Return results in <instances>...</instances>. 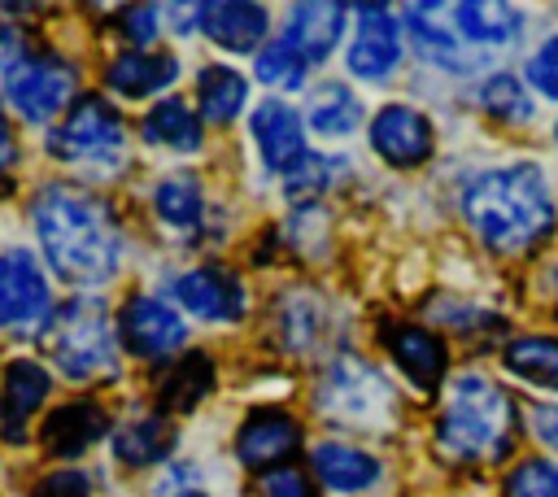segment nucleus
Listing matches in <instances>:
<instances>
[{"label": "nucleus", "mask_w": 558, "mask_h": 497, "mask_svg": "<svg viewBox=\"0 0 558 497\" xmlns=\"http://www.w3.org/2000/svg\"><path fill=\"white\" fill-rule=\"evenodd\" d=\"M31 222H35L39 253L57 279L74 288H100L118 275L122 235L113 214L96 196L65 183H48L31 201Z\"/></svg>", "instance_id": "f257e3e1"}, {"label": "nucleus", "mask_w": 558, "mask_h": 497, "mask_svg": "<svg viewBox=\"0 0 558 497\" xmlns=\"http://www.w3.org/2000/svg\"><path fill=\"white\" fill-rule=\"evenodd\" d=\"M462 218L497 253L532 248L554 231V196L541 166L514 161L475 174L462 187Z\"/></svg>", "instance_id": "f03ea898"}, {"label": "nucleus", "mask_w": 558, "mask_h": 497, "mask_svg": "<svg viewBox=\"0 0 558 497\" xmlns=\"http://www.w3.org/2000/svg\"><path fill=\"white\" fill-rule=\"evenodd\" d=\"M514 401L501 384L480 371H466L449 384L445 410L436 419V449L453 462H493L510 453Z\"/></svg>", "instance_id": "7ed1b4c3"}, {"label": "nucleus", "mask_w": 558, "mask_h": 497, "mask_svg": "<svg viewBox=\"0 0 558 497\" xmlns=\"http://www.w3.org/2000/svg\"><path fill=\"white\" fill-rule=\"evenodd\" d=\"M314 410L336 427L384 432L397 419V392L366 357L340 353L314 384Z\"/></svg>", "instance_id": "20e7f679"}, {"label": "nucleus", "mask_w": 558, "mask_h": 497, "mask_svg": "<svg viewBox=\"0 0 558 497\" xmlns=\"http://www.w3.org/2000/svg\"><path fill=\"white\" fill-rule=\"evenodd\" d=\"M44 344H48L57 371L78 379V384L118 371V344H113L109 314L92 296L52 310V318L44 323Z\"/></svg>", "instance_id": "39448f33"}, {"label": "nucleus", "mask_w": 558, "mask_h": 497, "mask_svg": "<svg viewBox=\"0 0 558 497\" xmlns=\"http://www.w3.org/2000/svg\"><path fill=\"white\" fill-rule=\"evenodd\" d=\"M74 65L61 57V52H48V48H26L4 74H0V92L9 100V109L35 126L52 122L70 96H74Z\"/></svg>", "instance_id": "423d86ee"}, {"label": "nucleus", "mask_w": 558, "mask_h": 497, "mask_svg": "<svg viewBox=\"0 0 558 497\" xmlns=\"http://www.w3.org/2000/svg\"><path fill=\"white\" fill-rule=\"evenodd\" d=\"M126 148L118 109L100 96H83L48 135V153L65 166H113Z\"/></svg>", "instance_id": "0eeeda50"}, {"label": "nucleus", "mask_w": 558, "mask_h": 497, "mask_svg": "<svg viewBox=\"0 0 558 497\" xmlns=\"http://www.w3.org/2000/svg\"><path fill=\"white\" fill-rule=\"evenodd\" d=\"M357 26H353V39H349V52H344V65L353 78H366V83H384L392 78V70L401 65V22L388 4H357L353 9Z\"/></svg>", "instance_id": "6e6552de"}, {"label": "nucleus", "mask_w": 558, "mask_h": 497, "mask_svg": "<svg viewBox=\"0 0 558 497\" xmlns=\"http://www.w3.org/2000/svg\"><path fill=\"white\" fill-rule=\"evenodd\" d=\"M52 318V292L26 248L0 253V327H39Z\"/></svg>", "instance_id": "1a4fd4ad"}, {"label": "nucleus", "mask_w": 558, "mask_h": 497, "mask_svg": "<svg viewBox=\"0 0 558 497\" xmlns=\"http://www.w3.org/2000/svg\"><path fill=\"white\" fill-rule=\"evenodd\" d=\"M187 327H183V314L174 305H166L161 296H131L118 314V340L126 344V353L153 362V357H166L183 344Z\"/></svg>", "instance_id": "9d476101"}, {"label": "nucleus", "mask_w": 558, "mask_h": 497, "mask_svg": "<svg viewBox=\"0 0 558 497\" xmlns=\"http://www.w3.org/2000/svg\"><path fill=\"white\" fill-rule=\"evenodd\" d=\"M170 296L205 323H235V318H244V305H248L244 283L231 270H218V266L183 270L179 279H170Z\"/></svg>", "instance_id": "9b49d317"}, {"label": "nucleus", "mask_w": 558, "mask_h": 497, "mask_svg": "<svg viewBox=\"0 0 558 497\" xmlns=\"http://www.w3.org/2000/svg\"><path fill=\"white\" fill-rule=\"evenodd\" d=\"M432 144H436V131L427 113H418L414 105H384L371 118V148L397 170L423 166L432 157Z\"/></svg>", "instance_id": "f8f14e48"}, {"label": "nucleus", "mask_w": 558, "mask_h": 497, "mask_svg": "<svg viewBox=\"0 0 558 497\" xmlns=\"http://www.w3.org/2000/svg\"><path fill=\"white\" fill-rule=\"evenodd\" d=\"M248 131H253V144H257L266 170H275V174H288V170L305 157V126H301V113H296L288 100H279V96L262 100V105L248 113Z\"/></svg>", "instance_id": "ddd939ff"}, {"label": "nucleus", "mask_w": 558, "mask_h": 497, "mask_svg": "<svg viewBox=\"0 0 558 497\" xmlns=\"http://www.w3.org/2000/svg\"><path fill=\"white\" fill-rule=\"evenodd\" d=\"M401 17H405L410 39H414L423 61H432L440 70H471V57H466V44L449 17V4H405Z\"/></svg>", "instance_id": "4468645a"}, {"label": "nucleus", "mask_w": 558, "mask_h": 497, "mask_svg": "<svg viewBox=\"0 0 558 497\" xmlns=\"http://www.w3.org/2000/svg\"><path fill=\"white\" fill-rule=\"evenodd\" d=\"M48 388H52V379L35 357H13L4 366V379H0V427H4L9 440L26 436V423L44 405Z\"/></svg>", "instance_id": "2eb2a0df"}, {"label": "nucleus", "mask_w": 558, "mask_h": 497, "mask_svg": "<svg viewBox=\"0 0 558 497\" xmlns=\"http://www.w3.org/2000/svg\"><path fill=\"white\" fill-rule=\"evenodd\" d=\"M296 445H301V427L288 410H257L235 432V458L253 471L270 466V462H283Z\"/></svg>", "instance_id": "dca6fc26"}, {"label": "nucleus", "mask_w": 558, "mask_h": 497, "mask_svg": "<svg viewBox=\"0 0 558 497\" xmlns=\"http://www.w3.org/2000/svg\"><path fill=\"white\" fill-rule=\"evenodd\" d=\"M344 17H349L344 4H292V9H288L283 39L296 48V57H301L305 65H318V61H327L331 48L340 44Z\"/></svg>", "instance_id": "f3484780"}, {"label": "nucleus", "mask_w": 558, "mask_h": 497, "mask_svg": "<svg viewBox=\"0 0 558 497\" xmlns=\"http://www.w3.org/2000/svg\"><path fill=\"white\" fill-rule=\"evenodd\" d=\"M179 78V57L170 52H140L126 48L105 65V87L126 96V100H144L153 92H166Z\"/></svg>", "instance_id": "a211bd4d"}, {"label": "nucleus", "mask_w": 558, "mask_h": 497, "mask_svg": "<svg viewBox=\"0 0 558 497\" xmlns=\"http://www.w3.org/2000/svg\"><path fill=\"white\" fill-rule=\"evenodd\" d=\"M384 340H388V353H392V362L401 366V375L410 384H418V388L440 384V375L449 366V353H445L440 336H432L427 327H414V323H397V327L384 331Z\"/></svg>", "instance_id": "6ab92c4d"}, {"label": "nucleus", "mask_w": 558, "mask_h": 497, "mask_svg": "<svg viewBox=\"0 0 558 497\" xmlns=\"http://www.w3.org/2000/svg\"><path fill=\"white\" fill-rule=\"evenodd\" d=\"M105 432H109V414H105L96 401H70V405H61V410L48 414L39 440H44V449L57 453V458H78V453H87Z\"/></svg>", "instance_id": "aec40b11"}, {"label": "nucleus", "mask_w": 558, "mask_h": 497, "mask_svg": "<svg viewBox=\"0 0 558 497\" xmlns=\"http://www.w3.org/2000/svg\"><path fill=\"white\" fill-rule=\"evenodd\" d=\"M449 17L466 48H510L523 31V13L501 0H475V4H449Z\"/></svg>", "instance_id": "412c9836"}, {"label": "nucleus", "mask_w": 558, "mask_h": 497, "mask_svg": "<svg viewBox=\"0 0 558 497\" xmlns=\"http://www.w3.org/2000/svg\"><path fill=\"white\" fill-rule=\"evenodd\" d=\"M310 466L331 493H362L379 480V458L344 440H318L310 449Z\"/></svg>", "instance_id": "4be33fe9"}, {"label": "nucleus", "mask_w": 558, "mask_h": 497, "mask_svg": "<svg viewBox=\"0 0 558 497\" xmlns=\"http://www.w3.org/2000/svg\"><path fill=\"white\" fill-rule=\"evenodd\" d=\"M201 31L222 44L227 52H253L266 39V9L262 4H201Z\"/></svg>", "instance_id": "5701e85b"}, {"label": "nucleus", "mask_w": 558, "mask_h": 497, "mask_svg": "<svg viewBox=\"0 0 558 497\" xmlns=\"http://www.w3.org/2000/svg\"><path fill=\"white\" fill-rule=\"evenodd\" d=\"M140 131H144V140H148V144L170 148V153H196V148L205 144V131H201L196 109H192L187 100H179V96L157 100V105L144 113Z\"/></svg>", "instance_id": "b1692460"}, {"label": "nucleus", "mask_w": 558, "mask_h": 497, "mask_svg": "<svg viewBox=\"0 0 558 497\" xmlns=\"http://www.w3.org/2000/svg\"><path fill=\"white\" fill-rule=\"evenodd\" d=\"M174 440H179V432L166 414H144V419H126L113 432V453L126 466H153L174 449Z\"/></svg>", "instance_id": "393cba45"}, {"label": "nucleus", "mask_w": 558, "mask_h": 497, "mask_svg": "<svg viewBox=\"0 0 558 497\" xmlns=\"http://www.w3.org/2000/svg\"><path fill=\"white\" fill-rule=\"evenodd\" d=\"M305 118L314 126V135L323 140H344L362 126V100L344 87V83H318L310 92V105H305Z\"/></svg>", "instance_id": "a878e982"}, {"label": "nucleus", "mask_w": 558, "mask_h": 497, "mask_svg": "<svg viewBox=\"0 0 558 497\" xmlns=\"http://www.w3.org/2000/svg\"><path fill=\"white\" fill-rule=\"evenodd\" d=\"M153 214L166 231H196L205 218V192L196 174H166L153 187Z\"/></svg>", "instance_id": "bb28decb"}, {"label": "nucleus", "mask_w": 558, "mask_h": 497, "mask_svg": "<svg viewBox=\"0 0 558 497\" xmlns=\"http://www.w3.org/2000/svg\"><path fill=\"white\" fill-rule=\"evenodd\" d=\"M196 100H201V113L209 122H235L244 113V100H248V78L235 70V65H205L196 74Z\"/></svg>", "instance_id": "cd10ccee"}, {"label": "nucleus", "mask_w": 558, "mask_h": 497, "mask_svg": "<svg viewBox=\"0 0 558 497\" xmlns=\"http://www.w3.org/2000/svg\"><path fill=\"white\" fill-rule=\"evenodd\" d=\"M209 388H214V362L205 353H183L174 362V371L161 379L157 405H161V414H187L201 405V397Z\"/></svg>", "instance_id": "c85d7f7f"}, {"label": "nucleus", "mask_w": 558, "mask_h": 497, "mask_svg": "<svg viewBox=\"0 0 558 497\" xmlns=\"http://www.w3.org/2000/svg\"><path fill=\"white\" fill-rule=\"evenodd\" d=\"M501 366L532 388L558 392V336H523L501 349Z\"/></svg>", "instance_id": "c756f323"}, {"label": "nucleus", "mask_w": 558, "mask_h": 497, "mask_svg": "<svg viewBox=\"0 0 558 497\" xmlns=\"http://www.w3.org/2000/svg\"><path fill=\"white\" fill-rule=\"evenodd\" d=\"M349 161L344 157H323V153H305L288 174H283V192L296 201V196H314V192H327L336 179H344Z\"/></svg>", "instance_id": "7c9ffc66"}, {"label": "nucleus", "mask_w": 558, "mask_h": 497, "mask_svg": "<svg viewBox=\"0 0 558 497\" xmlns=\"http://www.w3.org/2000/svg\"><path fill=\"white\" fill-rule=\"evenodd\" d=\"M253 70H257V78H262L266 87H279V92H288V87H301V78H305V61L296 57V48H292L283 35L257 48V61H253Z\"/></svg>", "instance_id": "2f4dec72"}, {"label": "nucleus", "mask_w": 558, "mask_h": 497, "mask_svg": "<svg viewBox=\"0 0 558 497\" xmlns=\"http://www.w3.org/2000/svg\"><path fill=\"white\" fill-rule=\"evenodd\" d=\"M480 105H484L493 118H501V122H527L532 109H536L514 74H488L484 87H480Z\"/></svg>", "instance_id": "473e14b6"}, {"label": "nucleus", "mask_w": 558, "mask_h": 497, "mask_svg": "<svg viewBox=\"0 0 558 497\" xmlns=\"http://www.w3.org/2000/svg\"><path fill=\"white\" fill-rule=\"evenodd\" d=\"M506 497H558V462L527 458L506 475Z\"/></svg>", "instance_id": "72a5a7b5"}, {"label": "nucleus", "mask_w": 558, "mask_h": 497, "mask_svg": "<svg viewBox=\"0 0 558 497\" xmlns=\"http://www.w3.org/2000/svg\"><path fill=\"white\" fill-rule=\"evenodd\" d=\"M523 78L541 100H558V35H549L532 48V57L523 65Z\"/></svg>", "instance_id": "f704fd0d"}, {"label": "nucleus", "mask_w": 558, "mask_h": 497, "mask_svg": "<svg viewBox=\"0 0 558 497\" xmlns=\"http://www.w3.org/2000/svg\"><path fill=\"white\" fill-rule=\"evenodd\" d=\"M161 31V9L157 4H135V9H122V35L131 48L148 52V44L157 39Z\"/></svg>", "instance_id": "c9c22d12"}, {"label": "nucleus", "mask_w": 558, "mask_h": 497, "mask_svg": "<svg viewBox=\"0 0 558 497\" xmlns=\"http://www.w3.org/2000/svg\"><path fill=\"white\" fill-rule=\"evenodd\" d=\"M262 497H314V484L296 466H275L262 475Z\"/></svg>", "instance_id": "e433bc0d"}, {"label": "nucleus", "mask_w": 558, "mask_h": 497, "mask_svg": "<svg viewBox=\"0 0 558 497\" xmlns=\"http://www.w3.org/2000/svg\"><path fill=\"white\" fill-rule=\"evenodd\" d=\"M31 497H87V475L83 471H57L44 484H35Z\"/></svg>", "instance_id": "4c0bfd02"}, {"label": "nucleus", "mask_w": 558, "mask_h": 497, "mask_svg": "<svg viewBox=\"0 0 558 497\" xmlns=\"http://www.w3.org/2000/svg\"><path fill=\"white\" fill-rule=\"evenodd\" d=\"M527 423H532V436H536L545 449H554V453H558V405L536 401V405L527 410Z\"/></svg>", "instance_id": "58836bf2"}, {"label": "nucleus", "mask_w": 558, "mask_h": 497, "mask_svg": "<svg viewBox=\"0 0 558 497\" xmlns=\"http://www.w3.org/2000/svg\"><path fill=\"white\" fill-rule=\"evenodd\" d=\"M13 161H17V140H13L9 118L0 113V174H4V170H13Z\"/></svg>", "instance_id": "ea45409f"}, {"label": "nucleus", "mask_w": 558, "mask_h": 497, "mask_svg": "<svg viewBox=\"0 0 558 497\" xmlns=\"http://www.w3.org/2000/svg\"><path fill=\"white\" fill-rule=\"evenodd\" d=\"M174 497H205V493H196V488H192V493H174Z\"/></svg>", "instance_id": "a19ab883"}, {"label": "nucleus", "mask_w": 558, "mask_h": 497, "mask_svg": "<svg viewBox=\"0 0 558 497\" xmlns=\"http://www.w3.org/2000/svg\"><path fill=\"white\" fill-rule=\"evenodd\" d=\"M554 144H558V126H554Z\"/></svg>", "instance_id": "79ce46f5"}]
</instances>
